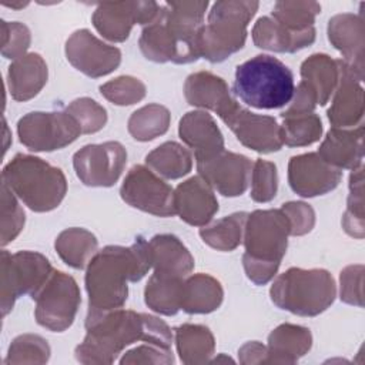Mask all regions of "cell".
<instances>
[{"label":"cell","instance_id":"obj_27","mask_svg":"<svg viewBox=\"0 0 365 365\" xmlns=\"http://www.w3.org/2000/svg\"><path fill=\"white\" fill-rule=\"evenodd\" d=\"M47 81V66L40 54L31 53L17 58L9 67L10 93L14 100L34 97Z\"/></svg>","mask_w":365,"mask_h":365},{"label":"cell","instance_id":"obj_13","mask_svg":"<svg viewBox=\"0 0 365 365\" xmlns=\"http://www.w3.org/2000/svg\"><path fill=\"white\" fill-rule=\"evenodd\" d=\"M161 6L154 1H115L100 3L93 14V24L103 37L123 41L128 37L131 27L150 24L160 14Z\"/></svg>","mask_w":365,"mask_h":365},{"label":"cell","instance_id":"obj_2","mask_svg":"<svg viewBox=\"0 0 365 365\" xmlns=\"http://www.w3.org/2000/svg\"><path fill=\"white\" fill-rule=\"evenodd\" d=\"M87 329L84 342L76 349L77 358L87 354H108L113 359L123 346L135 339H144L163 348H170L171 344V332L165 322L133 311H111Z\"/></svg>","mask_w":365,"mask_h":365},{"label":"cell","instance_id":"obj_38","mask_svg":"<svg viewBox=\"0 0 365 365\" xmlns=\"http://www.w3.org/2000/svg\"><path fill=\"white\" fill-rule=\"evenodd\" d=\"M101 94L117 106H128L140 101L145 96V86L134 77L123 76L100 86Z\"/></svg>","mask_w":365,"mask_h":365},{"label":"cell","instance_id":"obj_10","mask_svg":"<svg viewBox=\"0 0 365 365\" xmlns=\"http://www.w3.org/2000/svg\"><path fill=\"white\" fill-rule=\"evenodd\" d=\"M20 141L33 151H53L73 143L83 131L70 113H29L17 124Z\"/></svg>","mask_w":365,"mask_h":365},{"label":"cell","instance_id":"obj_35","mask_svg":"<svg viewBox=\"0 0 365 365\" xmlns=\"http://www.w3.org/2000/svg\"><path fill=\"white\" fill-rule=\"evenodd\" d=\"M245 217V212H235L230 217L218 220L211 227L201 228L200 235L202 237L204 242L212 248L231 251L241 242V231Z\"/></svg>","mask_w":365,"mask_h":365},{"label":"cell","instance_id":"obj_16","mask_svg":"<svg viewBox=\"0 0 365 365\" xmlns=\"http://www.w3.org/2000/svg\"><path fill=\"white\" fill-rule=\"evenodd\" d=\"M197 168L202 178L225 197L241 195L251 175V161L245 155L224 150L205 161H197Z\"/></svg>","mask_w":365,"mask_h":365},{"label":"cell","instance_id":"obj_39","mask_svg":"<svg viewBox=\"0 0 365 365\" xmlns=\"http://www.w3.org/2000/svg\"><path fill=\"white\" fill-rule=\"evenodd\" d=\"M67 113H70L77 120L83 133H96L103 128L107 121V113L104 107L86 97L74 100L67 107Z\"/></svg>","mask_w":365,"mask_h":365},{"label":"cell","instance_id":"obj_7","mask_svg":"<svg viewBox=\"0 0 365 365\" xmlns=\"http://www.w3.org/2000/svg\"><path fill=\"white\" fill-rule=\"evenodd\" d=\"M335 292V282L328 271L289 268L272 284L271 299L281 309L314 317L334 302Z\"/></svg>","mask_w":365,"mask_h":365},{"label":"cell","instance_id":"obj_34","mask_svg":"<svg viewBox=\"0 0 365 365\" xmlns=\"http://www.w3.org/2000/svg\"><path fill=\"white\" fill-rule=\"evenodd\" d=\"M321 11L315 1H278L272 10V19L291 31H305L314 27V19Z\"/></svg>","mask_w":365,"mask_h":365},{"label":"cell","instance_id":"obj_11","mask_svg":"<svg viewBox=\"0 0 365 365\" xmlns=\"http://www.w3.org/2000/svg\"><path fill=\"white\" fill-rule=\"evenodd\" d=\"M123 200L145 212L168 217L175 214L173 188L144 165H134L121 185Z\"/></svg>","mask_w":365,"mask_h":365},{"label":"cell","instance_id":"obj_37","mask_svg":"<svg viewBox=\"0 0 365 365\" xmlns=\"http://www.w3.org/2000/svg\"><path fill=\"white\" fill-rule=\"evenodd\" d=\"M177 346L181 361L188 362L190 355H211L214 339L210 329L201 325H181L175 328Z\"/></svg>","mask_w":365,"mask_h":365},{"label":"cell","instance_id":"obj_32","mask_svg":"<svg viewBox=\"0 0 365 365\" xmlns=\"http://www.w3.org/2000/svg\"><path fill=\"white\" fill-rule=\"evenodd\" d=\"M170 124V113L158 104L145 106L133 113L128 120L130 134L140 141H148L167 131Z\"/></svg>","mask_w":365,"mask_h":365},{"label":"cell","instance_id":"obj_36","mask_svg":"<svg viewBox=\"0 0 365 365\" xmlns=\"http://www.w3.org/2000/svg\"><path fill=\"white\" fill-rule=\"evenodd\" d=\"M269 352L277 355H304L311 346L309 329L295 325H281L269 335Z\"/></svg>","mask_w":365,"mask_h":365},{"label":"cell","instance_id":"obj_15","mask_svg":"<svg viewBox=\"0 0 365 365\" xmlns=\"http://www.w3.org/2000/svg\"><path fill=\"white\" fill-rule=\"evenodd\" d=\"M221 118L244 145L258 153L278 151L284 144L281 127L272 117L250 113L235 104Z\"/></svg>","mask_w":365,"mask_h":365},{"label":"cell","instance_id":"obj_9","mask_svg":"<svg viewBox=\"0 0 365 365\" xmlns=\"http://www.w3.org/2000/svg\"><path fill=\"white\" fill-rule=\"evenodd\" d=\"M34 298L37 301V322L57 332L64 331L73 324L81 301L74 278L61 271H53Z\"/></svg>","mask_w":365,"mask_h":365},{"label":"cell","instance_id":"obj_30","mask_svg":"<svg viewBox=\"0 0 365 365\" xmlns=\"http://www.w3.org/2000/svg\"><path fill=\"white\" fill-rule=\"evenodd\" d=\"M56 250L61 259L77 269L86 267L97 250L96 237L83 228L63 231L56 240Z\"/></svg>","mask_w":365,"mask_h":365},{"label":"cell","instance_id":"obj_25","mask_svg":"<svg viewBox=\"0 0 365 365\" xmlns=\"http://www.w3.org/2000/svg\"><path fill=\"white\" fill-rule=\"evenodd\" d=\"M318 155L336 168L356 170L362 163V125L352 131L329 130Z\"/></svg>","mask_w":365,"mask_h":365},{"label":"cell","instance_id":"obj_6","mask_svg":"<svg viewBox=\"0 0 365 365\" xmlns=\"http://www.w3.org/2000/svg\"><path fill=\"white\" fill-rule=\"evenodd\" d=\"M258 1H217L207 26L198 36V53L204 58L218 63L242 48L247 26L258 9Z\"/></svg>","mask_w":365,"mask_h":365},{"label":"cell","instance_id":"obj_8","mask_svg":"<svg viewBox=\"0 0 365 365\" xmlns=\"http://www.w3.org/2000/svg\"><path fill=\"white\" fill-rule=\"evenodd\" d=\"M53 274L47 258L37 252L20 251L17 254L1 252V292L3 315H6L13 302L21 294H31L33 298L48 281Z\"/></svg>","mask_w":365,"mask_h":365},{"label":"cell","instance_id":"obj_3","mask_svg":"<svg viewBox=\"0 0 365 365\" xmlns=\"http://www.w3.org/2000/svg\"><path fill=\"white\" fill-rule=\"evenodd\" d=\"M291 225L282 210L254 211L245 227L244 268L251 281L261 285L277 272L287 250Z\"/></svg>","mask_w":365,"mask_h":365},{"label":"cell","instance_id":"obj_22","mask_svg":"<svg viewBox=\"0 0 365 365\" xmlns=\"http://www.w3.org/2000/svg\"><path fill=\"white\" fill-rule=\"evenodd\" d=\"M329 41L345 56L349 64L362 77L364 23L359 16L338 14L328 24Z\"/></svg>","mask_w":365,"mask_h":365},{"label":"cell","instance_id":"obj_17","mask_svg":"<svg viewBox=\"0 0 365 365\" xmlns=\"http://www.w3.org/2000/svg\"><path fill=\"white\" fill-rule=\"evenodd\" d=\"M341 170L309 153L292 157L288 165L291 188L302 197H314L334 190L341 180Z\"/></svg>","mask_w":365,"mask_h":365},{"label":"cell","instance_id":"obj_28","mask_svg":"<svg viewBox=\"0 0 365 365\" xmlns=\"http://www.w3.org/2000/svg\"><path fill=\"white\" fill-rule=\"evenodd\" d=\"M222 288L212 277L198 274L184 281L181 309L190 314H207L220 307Z\"/></svg>","mask_w":365,"mask_h":365},{"label":"cell","instance_id":"obj_14","mask_svg":"<svg viewBox=\"0 0 365 365\" xmlns=\"http://www.w3.org/2000/svg\"><path fill=\"white\" fill-rule=\"evenodd\" d=\"M67 60L88 77H100L115 70L121 51L94 37L88 30H77L66 43Z\"/></svg>","mask_w":365,"mask_h":365},{"label":"cell","instance_id":"obj_21","mask_svg":"<svg viewBox=\"0 0 365 365\" xmlns=\"http://www.w3.org/2000/svg\"><path fill=\"white\" fill-rule=\"evenodd\" d=\"M184 93L188 104L214 110L220 117L237 104L225 81L211 73L201 71L188 76Z\"/></svg>","mask_w":365,"mask_h":365},{"label":"cell","instance_id":"obj_31","mask_svg":"<svg viewBox=\"0 0 365 365\" xmlns=\"http://www.w3.org/2000/svg\"><path fill=\"white\" fill-rule=\"evenodd\" d=\"M145 163L165 178H180L191 170V154L180 144L168 141L147 154Z\"/></svg>","mask_w":365,"mask_h":365},{"label":"cell","instance_id":"obj_41","mask_svg":"<svg viewBox=\"0 0 365 365\" xmlns=\"http://www.w3.org/2000/svg\"><path fill=\"white\" fill-rule=\"evenodd\" d=\"M3 30V56L7 58H20L30 44L29 29L17 21L1 23Z\"/></svg>","mask_w":365,"mask_h":365},{"label":"cell","instance_id":"obj_42","mask_svg":"<svg viewBox=\"0 0 365 365\" xmlns=\"http://www.w3.org/2000/svg\"><path fill=\"white\" fill-rule=\"evenodd\" d=\"M282 212L287 215L289 225H291V234L292 235H302L305 232H309L315 215L312 208L308 204L304 202H287L282 205Z\"/></svg>","mask_w":365,"mask_h":365},{"label":"cell","instance_id":"obj_19","mask_svg":"<svg viewBox=\"0 0 365 365\" xmlns=\"http://www.w3.org/2000/svg\"><path fill=\"white\" fill-rule=\"evenodd\" d=\"M174 208L180 218L191 225H204L218 211L210 184L201 177H192L180 184L174 192Z\"/></svg>","mask_w":365,"mask_h":365},{"label":"cell","instance_id":"obj_5","mask_svg":"<svg viewBox=\"0 0 365 365\" xmlns=\"http://www.w3.org/2000/svg\"><path fill=\"white\" fill-rule=\"evenodd\" d=\"M3 184L29 208L38 212L58 207L67 190L60 168L26 154H17L3 168Z\"/></svg>","mask_w":365,"mask_h":365},{"label":"cell","instance_id":"obj_33","mask_svg":"<svg viewBox=\"0 0 365 365\" xmlns=\"http://www.w3.org/2000/svg\"><path fill=\"white\" fill-rule=\"evenodd\" d=\"M284 124L281 127L282 143L295 145H308L317 141L322 133V124L318 115L312 113L298 114H281Z\"/></svg>","mask_w":365,"mask_h":365},{"label":"cell","instance_id":"obj_18","mask_svg":"<svg viewBox=\"0 0 365 365\" xmlns=\"http://www.w3.org/2000/svg\"><path fill=\"white\" fill-rule=\"evenodd\" d=\"M361 80L362 77L346 61L339 60V87L328 110V118L335 128L351 127L362 120L364 98Z\"/></svg>","mask_w":365,"mask_h":365},{"label":"cell","instance_id":"obj_4","mask_svg":"<svg viewBox=\"0 0 365 365\" xmlns=\"http://www.w3.org/2000/svg\"><path fill=\"white\" fill-rule=\"evenodd\" d=\"M232 91L247 106L281 108L295 94L294 74L281 60L258 54L237 67Z\"/></svg>","mask_w":365,"mask_h":365},{"label":"cell","instance_id":"obj_29","mask_svg":"<svg viewBox=\"0 0 365 365\" xmlns=\"http://www.w3.org/2000/svg\"><path fill=\"white\" fill-rule=\"evenodd\" d=\"M184 279L154 272L145 287V304L155 312L174 315L181 309Z\"/></svg>","mask_w":365,"mask_h":365},{"label":"cell","instance_id":"obj_24","mask_svg":"<svg viewBox=\"0 0 365 365\" xmlns=\"http://www.w3.org/2000/svg\"><path fill=\"white\" fill-rule=\"evenodd\" d=\"M147 248L154 272L184 278L194 267L192 257L174 235H155Z\"/></svg>","mask_w":365,"mask_h":365},{"label":"cell","instance_id":"obj_20","mask_svg":"<svg viewBox=\"0 0 365 365\" xmlns=\"http://www.w3.org/2000/svg\"><path fill=\"white\" fill-rule=\"evenodd\" d=\"M178 133L194 150L197 161H205L224 150L222 135L208 113H187L180 121Z\"/></svg>","mask_w":365,"mask_h":365},{"label":"cell","instance_id":"obj_1","mask_svg":"<svg viewBox=\"0 0 365 365\" xmlns=\"http://www.w3.org/2000/svg\"><path fill=\"white\" fill-rule=\"evenodd\" d=\"M150 267L147 241L143 238L130 248L111 245L96 254L86 274L88 292L86 327L118 309L127 299V281H140Z\"/></svg>","mask_w":365,"mask_h":365},{"label":"cell","instance_id":"obj_43","mask_svg":"<svg viewBox=\"0 0 365 365\" xmlns=\"http://www.w3.org/2000/svg\"><path fill=\"white\" fill-rule=\"evenodd\" d=\"M362 265L346 267L341 272V299L362 307Z\"/></svg>","mask_w":365,"mask_h":365},{"label":"cell","instance_id":"obj_12","mask_svg":"<svg viewBox=\"0 0 365 365\" xmlns=\"http://www.w3.org/2000/svg\"><path fill=\"white\" fill-rule=\"evenodd\" d=\"M125 160L124 147L117 141H107L83 147L74 154L73 164L86 185L110 187L118 180Z\"/></svg>","mask_w":365,"mask_h":365},{"label":"cell","instance_id":"obj_23","mask_svg":"<svg viewBox=\"0 0 365 365\" xmlns=\"http://www.w3.org/2000/svg\"><path fill=\"white\" fill-rule=\"evenodd\" d=\"M252 38L257 47L279 53L298 51L315 40V29L305 31H291L272 17H261L254 26Z\"/></svg>","mask_w":365,"mask_h":365},{"label":"cell","instance_id":"obj_40","mask_svg":"<svg viewBox=\"0 0 365 365\" xmlns=\"http://www.w3.org/2000/svg\"><path fill=\"white\" fill-rule=\"evenodd\" d=\"M251 197L254 201L267 202L275 197L277 192V168L272 163L257 160L251 171Z\"/></svg>","mask_w":365,"mask_h":365},{"label":"cell","instance_id":"obj_26","mask_svg":"<svg viewBox=\"0 0 365 365\" xmlns=\"http://www.w3.org/2000/svg\"><path fill=\"white\" fill-rule=\"evenodd\" d=\"M301 76V86L311 93L317 104L324 106L339 81V60L314 54L302 63Z\"/></svg>","mask_w":365,"mask_h":365}]
</instances>
